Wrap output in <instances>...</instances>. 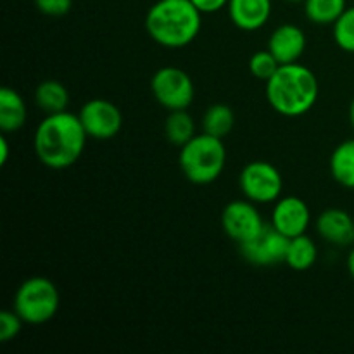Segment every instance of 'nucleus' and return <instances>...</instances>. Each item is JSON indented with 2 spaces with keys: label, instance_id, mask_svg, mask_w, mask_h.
<instances>
[{
  "label": "nucleus",
  "instance_id": "2",
  "mask_svg": "<svg viewBox=\"0 0 354 354\" xmlns=\"http://www.w3.org/2000/svg\"><path fill=\"white\" fill-rule=\"evenodd\" d=\"M320 95L317 75L299 62L280 64L266 82V100L275 113L286 118H299L310 113Z\"/></svg>",
  "mask_w": 354,
  "mask_h": 354
},
{
  "label": "nucleus",
  "instance_id": "30",
  "mask_svg": "<svg viewBox=\"0 0 354 354\" xmlns=\"http://www.w3.org/2000/svg\"><path fill=\"white\" fill-rule=\"evenodd\" d=\"M286 2H290V3H301V2H304V0H286Z\"/></svg>",
  "mask_w": 354,
  "mask_h": 354
},
{
  "label": "nucleus",
  "instance_id": "29",
  "mask_svg": "<svg viewBox=\"0 0 354 354\" xmlns=\"http://www.w3.org/2000/svg\"><path fill=\"white\" fill-rule=\"evenodd\" d=\"M349 121H351V127L354 130V99L351 100V106H349Z\"/></svg>",
  "mask_w": 354,
  "mask_h": 354
},
{
  "label": "nucleus",
  "instance_id": "23",
  "mask_svg": "<svg viewBox=\"0 0 354 354\" xmlns=\"http://www.w3.org/2000/svg\"><path fill=\"white\" fill-rule=\"evenodd\" d=\"M280 62L277 61L275 55L266 48V50H258L249 59V71L259 82H268L275 71L279 69Z\"/></svg>",
  "mask_w": 354,
  "mask_h": 354
},
{
  "label": "nucleus",
  "instance_id": "3",
  "mask_svg": "<svg viewBox=\"0 0 354 354\" xmlns=\"http://www.w3.org/2000/svg\"><path fill=\"white\" fill-rule=\"evenodd\" d=\"M203 28V12L190 0H158L145 14V31L158 45L183 48Z\"/></svg>",
  "mask_w": 354,
  "mask_h": 354
},
{
  "label": "nucleus",
  "instance_id": "7",
  "mask_svg": "<svg viewBox=\"0 0 354 354\" xmlns=\"http://www.w3.org/2000/svg\"><path fill=\"white\" fill-rule=\"evenodd\" d=\"M239 187L245 199L254 204H272L282 197L283 178L279 168L268 161L248 162L239 175Z\"/></svg>",
  "mask_w": 354,
  "mask_h": 354
},
{
  "label": "nucleus",
  "instance_id": "20",
  "mask_svg": "<svg viewBox=\"0 0 354 354\" xmlns=\"http://www.w3.org/2000/svg\"><path fill=\"white\" fill-rule=\"evenodd\" d=\"M165 135L168 142L175 147H183L197 135L196 121L187 109L169 111L165 121Z\"/></svg>",
  "mask_w": 354,
  "mask_h": 354
},
{
  "label": "nucleus",
  "instance_id": "13",
  "mask_svg": "<svg viewBox=\"0 0 354 354\" xmlns=\"http://www.w3.org/2000/svg\"><path fill=\"white\" fill-rule=\"evenodd\" d=\"M318 235L335 248L354 245V218L348 211L339 207H328L322 211L315 223Z\"/></svg>",
  "mask_w": 354,
  "mask_h": 354
},
{
  "label": "nucleus",
  "instance_id": "18",
  "mask_svg": "<svg viewBox=\"0 0 354 354\" xmlns=\"http://www.w3.org/2000/svg\"><path fill=\"white\" fill-rule=\"evenodd\" d=\"M35 104L45 114L68 111L69 92L57 80H45L35 88Z\"/></svg>",
  "mask_w": 354,
  "mask_h": 354
},
{
  "label": "nucleus",
  "instance_id": "9",
  "mask_svg": "<svg viewBox=\"0 0 354 354\" xmlns=\"http://www.w3.org/2000/svg\"><path fill=\"white\" fill-rule=\"evenodd\" d=\"M78 116L88 138L93 140H111L123 127V114L120 107L107 99L86 100Z\"/></svg>",
  "mask_w": 354,
  "mask_h": 354
},
{
  "label": "nucleus",
  "instance_id": "14",
  "mask_svg": "<svg viewBox=\"0 0 354 354\" xmlns=\"http://www.w3.org/2000/svg\"><path fill=\"white\" fill-rule=\"evenodd\" d=\"M272 0H230L228 17L242 31H258L272 17Z\"/></svg>",
  "mask_w": 354,
  "mask_h": 354
},
{
  "label": "nucleus",
  "instance_id": "10",
  "mask_svg": "<svg viewBox=\"0 0 354 354\" xmlns=\"http://www.w3.org/2000/svg\"><path fill=\"white\" fill-rule=\"evenodd\" d=\"M289 239L280 234L272 225H265L261 232L251 241L239 245L242 258L254 266H273L286 263Z\"/></svg>",
  "mask_w": 354,
  "mask_h": 354
},
{
  "label": "nucleus",
  "instance_id": "19",
  "mask_svg": "<svg viewBox=\"0 0 354 354\" xmlns=\"http://www.w3.org/2000/svg\"><path fill=\"white\" fill-rule=\"evenodd\" d=\"M235 127V113L227 104H213L207 107L201 120V128L204 133L213 137L225 138L232 133Z\"/></svg>",
  "mask_w": 354,
  "mask_h": 354
},
{
  "label": "nucleus",
  "instance_id": "26",
  "mask_svg": "<svg viewBox=\"0 0 354 354\" xmlns=\"http://www.w3.org/2000/svg\"><path fill=\"white\" fill-rule=\"evenodd\" d=\"M203 14H216L221 9L228 7L230 0H190Z\"/></svg>",
  "mask_w": 354,
  "mask_h": 354
},
{
  "label": "nucleus",
  "instance_id": "21",
  "mask_svg": "<svg viewBox=\"0 0 354 354\" xmlns=\"http://www.w3.org/2000/svg\"><path fill=\"white\" fill-rule=\"evenodd\" d=\"M304 14L318 26H332L348 9V0H304Z\"/></svg>",
  "mask_w": 354,
  "mask_h": 354
},
{
  "label": "nucleus",
  "instance_id": "16",
  "mask_svg": "<svg viewBox=\"0 0 354 354\" xmlns=\"http://www.w3.org/2000/svg\"><path fill=\"white\" fill-rule=\"evenodd\" d=\"M330 175L344 189L354 190V138L341 142L332 151L328 161Z\"/></svg>",
  "mask_w": 354,
  "mask_h": 354
},
{
  "label": "nucleus",
  "instance_id": "15",
  "mask_svg": "<svg viewBox=\"0 0 354 354\" xmlns=\"http://www.w3.org/2000/svg\"><path fill=\"white\" fill-rule=\"evenodd\" d=\"M28 107L23 95L10 86L0 88V130L2 133H16L24 127Z\"/></svg>",
  "mask_w": 354,
  "mask_h": 354
},
{
  "label": "nucleus",
  "instance_id": "25",
  "mask_svg": "<svg viewBox=\"0 0 354 354\" xmlns=\"http://www.w3.org/2000/svg\"><path fill=\"white\" fill-rule=\"evenodd\" d=\"M33 2L41 14L50 17L66 16L73 7V0H33Z\"/></svg>",
  "mask_w": 354,
  "mask_h": 354
},
{
  "label": "nucleus",
  "instance_id": "6",
  "mask_svg": "<svg viewBox=\"0 0 354 354\" xmlns=\"http://www.w3.org/2000/svg\"><path fill=\"white\" fill-rule=\"evenodd\" d=\"M151 92L156 102L168 111L189 109L196 99L192 78L176 66H162L152 75Z\"/></svg>",
  "mask_w": 354,
  "mask_h": 354
},
{
  "label": "nucleus",
  "instance_id": "27",
  "mask_svg": "<svg viewBox=\"0 0 354 354\" xmlns=\"http://www.w3.org/2000/svg\"><path fill=\"white\" fill-rule=\"evenodd\" d=\"M9 140H7V133L0 135V165H6L9 161V151H10Z\"/></svg>",
  "mask_w": 354,
  "mask_h": 354
},
{
  "label": "nucleus",
  "instance_id": "17",
  "mask_svg": "<svg viewBox=\"0 0 354 354\" xmlns=\"http://www.w3.org/2000/svg\"><path fill=\"white\" fill-rule=\"evenodd\" d=\"M318 259V248L310 235L303 234L289 239L286 265L294 272H308Z\"/></svg>",
  "mask_w": 354,
  "mask_h": 354
},
{
  "label": "nucleus",
  "instance_id": "5",
  "mask_svg": "<svg viewBox=\"0 0 354 354\" xmlns=\"http://www.w3.org/2000/svg\"><path fill=\"white\" fill-rule=\"evenodd\" d=\"M61 296L59 289L47 277H30L17 287L12 310L28 325H44L57 315Z\"/></svg>",
  "mask_w": 354,
  "mask_h": 354
},
{
  "label": "nucleus",
  "instance_id": "8",
  "mask_svg": "<svg viewBox=\"0 0 354 354\" xmlns=\"http://www.w3.org/2000/svg\"><path fill=\"white\" fill-rule=\"evenodd\" d=\"M221 228L230 241L241 245L254 239L265 228V221L259 213L258 204L244 197V199L232 201L223 207Z\"/></svg>",
  "mask_w": 354,
  "mask_h": 354
},
{
  "label": "nucleus",
  "instance_id": "24",
  "mask_svg": "<svg viewBox=\"0 0 354 354\" xmlns=\"http://www.w3.org/2000/svg\"><path fill=\"white\" fill-rule=\"evenodd\" d=\"M23 318L14 310H3L0 313V342L14 341L23 330Z\"/></svg>",
  "mask_w": 354,
  "mask_h": 354
},
{
  "label": "nucleus",
  "instance_id": "12",
  "mask_svg": "<svg viewBox=\"0 0 354 354\" xmlns=\"http://www.w3.org/2000/svg\"><path fill=\"white\" fill-rule=\"evenodd\" d=\"M306 33L303 28L292 23H283L272 31L268 38V50L277 57L280 64L299 62L306 50Z\"/></svg>",
  "mask_w": 354,
  "mask_h": 354
},
{
  "label": "nucleus",
  "instance_id": "28",
  "mask_svg": "<svg viewBox=\"0 0 354 354\" xmlns=\"http://www.w3.org/2000/svg\"><path fill=\"white\" fill-rule=\"evenodd\" d=\"M346 268H348L349 275H351L353 280H354V245H351L348 258H346Z\"/></svg>",
  "mask_w": 354,
  "mask_h": 354
},
{
  "label": "nucleus",
  "instance_id": "1",
  "mask_svg": "<svg viewBox=\"0 0 354 354\" xmlns=\"http://www.w3.org/2000/svg\"><path fill=\"white\" fill-rule=\"evenodd\" d=\"M86 135L78 114H47L35 128L33 149L38 161L50 169L71 168L85 151Z\"/></svg>",
  "mask_w": 354,
  "mask_h": 354
},
{
  "label": "nucleus",
  "instance_id": "22",
  "mask_svg": "<svg viewBox=\"0 0 354 354\" xmlns=\"http://www.w3.org/2000/svg\"><path fill=\"white\" fill-rule=\"evenodd\" d=\"M334 41L341 50L354 54V6L348 7L337 21L332 24Z\"/></svg>",
  "mask_w": 354,
  "mask_h": 354
},
{
  "label": "nucleus",
  "instance_id": "4",
  "mask_svg": "<svg viewBox=\"0 0 354 354\" xmlns=\"http://www.w3.org/2000/svg\"><path fill=\"white\" fill-rule=\"evenodd\" d=\"M178 165L183 176L194 185H209L216 182L227 165V149L223 138L197 133L180 147Z\"/></svg>",
  "mask_w": 354,
  "mask_h": 354
},
{
  "label": "nucleus",
  "instance_id": "11",
  "mask_svg": "<svg viewBox=\"0 0 354 354\" xmlns=\"http://www.w3.org/2000/svg\"><path fill=\"white\" fill-rule=\"evenodd\" d=\"M270 225L287 239L306 234L311 225L310 206L297 196L279 197L273 203Z\"/></svg>",
  "mask_w": 354,
  "mask_h": 354
}]
</instances>
